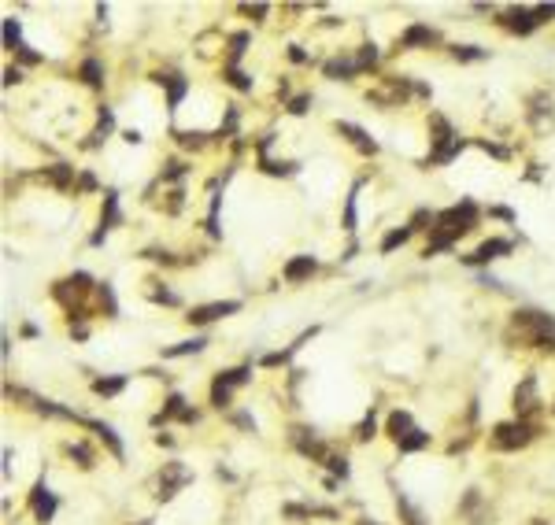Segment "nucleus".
Returning <instances> with one entry per match:
<instances>
[{
  "mask_svg": "<svg viewBox=\"0 0 555 525\" xmlns=\"http://www.w3.org/2000/svg\"><path fill=\"white\" fill-rule=\"evenodd\" d=\"M189 477H193V474H189V470L181 466V463H167L163 474H159V499H170Z\"/></svg>",
  "mask_w": 555,
  "mask_h": 525,
  "instance_id": "obj_3",
  "label": "nucleus"
},
{
  "mask_svg": "<svg viewBox=\"0 0 555 525\" xmlns=\"http://www.w3.org/2000/svg\"><path fill=\"white\" fill-rule=\"evenodd\" d=\"M537 403H540L537 400V378H526L515 389V411H518V418H526V422H529V414L537 411Z\"/></svg>",
  "mask_w": 555,
  "mask_h": 525,
  "instance_id": "obj_5",
  "label": "nucleus"
},
{
  "mask_svg": "<svg viewBox=\"0 0 555 525\" xmlns=\"http://www.w3.org/2000/svg\"><path fill=\"white\" fill-rule=\"evenodd\" d=\"M356 436H359V441H370V436H374V418H367V422L359 425V433H356Z\"/></svg>",
  "mask_w": 555,
  "mask_h": 525,
  "instance_id": "obj_28",
  "label": "nucleus"
},
{
  "mask_svg": "<svg viewBox=\"0 0 555 525\" xmlns=\"http://www.w3.org/2000/svg\"><path fill=\"white\" fill-rule=\"evenodd\" d=\"M356 71H359L356 59H334V63H326V74H329V78H352Z\"/></svg>",
  "mask_w": 555,
  "mask_h": 525,
  "instance_id": "obj_15",
  "label": "nucleus"
},
{
  "mask_svg": "<svg viewBox=\"0 0 555 525\" xmlns=\"http://www.w3.org/2000/svg\"><path fill=\"white\" fill-rule=\"evenodd\" d=\"M430 444V433H422V430H415L411 436H403L400 441V452H419V448Z\"/></svg>",
  "mask_w": 555,
  "mask_h": 525,
  "instance_id": "obj_18",
  "label": "nucleus"
},
{
  "mask_svg": "<svg viewBox=\"0 0 555 525\" xmlns=\"http://www.w3.org/2000/svg\"><path fill=\"white\" fill-rule=\"evenodd\" d=\"M181 170H185V167H181L178 159H174V163H167V170H163V178H181Z\"/></svg>",
  "mask_w": 555,
  "mask_h": 525,
  "instance_id": "obj_30",
  "label": "nucleus"
},
{
  "mask_svg": "<svg viewBox=\"0 0 555 525\" xmlns=\"http://www.w3.org/2000/svg\"><path fill=\"white\" fill-rule=\"evenodd\" d=\"M237 307H241L237 300H222V304H204V307H193V311H189V322H193V326L215 322V318H226V315H233Z\"/></svg>",
  "mask_w": 555,
  "mask_h": 525,
  "instance_id": "obj_4",
  "label": "nucleus"
},
{
  "mask_svg": "<svg viewBox=\"0 0 555 525\" xmlns=\"http://www.w3.org/2000/svg\"><path fill=\"white\" fill-rule=\"evenodd\" d=\"M122 385H126V378H100L93 389H97L100 396H115V392H122Z\"/></svg>",
  "mask_w": 555,
  "mask_h": 525,
  "instance_id": "obj_19",
  "label": "nucleus"
},
{
  "mask_svg": "<svg viewBox=\"0 0 555 525\" xmlns=\"http://www.w3.org/2000/svg\"><path fill=\"white\" fill-rule=\"evenodd\" d=\"M504 26H511L515 34H529V30L537 26V15H533L529 8H511V12L504 15Z\"/></svg>",
  "mask_w": 555,
  "mask_h": 525,
  "instance_id": "obj_7",
  "label": "nucleus"
},
{
  "mask_svg": "<svg viewBox=\"0 0 555 525\" xmlns=\"http://www.w3.org/2000/svg\"><path fill=\"white\" fill-rule=\"evenodd\" d=\"M408 237H411V226H403V230H392L389 237L381 241V252H392V248H397V244H403Z\"/></svg>",
  "mask_w": 555,
  "mask_h": 525,
  "instance_id": "obj_21",
  "label": "nucleus"
},
{
  "mask_svg": "<svg viewBox=\"0 0 555 525\" xmlns=\"http://www.w3.org/2000/svg\"><path fill=\"white\" fill-rule=\"evenodd\" d=\"M307 104H311V100H307V96H296V100H293V108H289V111H293V115H304V111H307Z\"/></svg>",
  "mask_w": 555,
  "mask_h": 525,
  "instance_id": "obj_29",
  "label": "nucleus"
},
{
  "mask_svg": "<svg viewBox=\"0 0 555 525\" xmlns=\"http://www.w3.org/2000/svg\"><path fill=\"white\" fill-rule=\"evenodd\" d=\"M226 78H230L233 85H237V89H248V85H252V82H248V78H244V74H241L237 67H230V71H226Z\"/></svg>",
  "mask_w": 555,
  "mask_h": 525,
  "instance_id": "obj_27",
  "label": "nucleus"
},
{
  "mask_svg": "<svg viewBox=\"0 0 555 525\" xmlns=\"http://www.w3.org/2000/svg\"><path fill=\"white\" fill-rule=\"evenodd\" d=\"M397 507H400V514H403V518H408V525H426V522H422V514L415 510L408 499H397Z\"/></svg>",
  "mask_w": 555,
  "mask_h": 525,
  "instance_id": "obj_25",
  "label": "nucleus"
},
{
  "mask_svg": "<svg viewBox=\"0 0 555 525\" xmlns=\"http://www.w3.org/2000/svg\"><path fill=\"white\" fill-rule=\"evenodd\" d=\"M67 452H71V459H78V466H85V470L93 466V455H89V448H85V444H71Z\"/></svg>",
  "mask_w": 555,
  "mask_h": 525,
  "instance_id": "obj_24",
  "label": "nucleus"
},
{
  "mask_svg": "<svg viewBox=\"0 0 555 525\" xmlns=\"http://www.w3.org/2000/svg\"><path fill=\"white\" fill-rule=\"evenodd\" d=\"M71 174H74V170H71L67 163H56V167H48V170H45V178L52 181V185H60V189H67V185H71Z\"/></svg>",
  "mask_w": 555,
  "mask_h": 525,
  "instance_id": "obj_16",
  "label": "nucleus"
},
{
  "mask_svg": "<svg viewBox=\"0 0 555 525\" xmlns=\"http://www.w3.org/2000/svg\"><path fill=\"white\" fill-rule=\"evenodd\" d=\"M533 422H526V418H518V422H500L496 430H493V448L496 452H515V448H522V444H529L533 441Z\"/></svg>",
  "mask_w": 555,
  "mask_h": 525,
  "instance_id": "obj_1",
  "label": "nucleus"
},
{
  "mask_svg": "<svg viewBox=\"0 0 555 525\" xmlns=\"http://www.w3.org/2000/svg\"><path fill=\"white\" fill-rule=\"evenodd\" d=\"M437 34L430 26H411V30H403V37H400V45L403 48H415V45H433Z\"/></svg>",
  "mask_w": 555,
  "mask_h": 525,
  "instance_id": "obj_9",
  "label": "nucleus"
},
{
  "mask_svg": "<svg viewBox=\"0 0 555 525\" xmlns=\"http://www.w3.org/2000/svg\"><path fill=\"white\" fill-rule=\"evenodd\" d=\"M504 252H511V241H485L474 255H466V263L477 266V263H489V259H500Z\"/></svg>",
  "mask_w": 555,
  "mask_h": 525,
  "instance_id": "obj_8",
  "label": "nucleus"
},
{
  "mask_svg": "<svg viewBox=\"0 0 555 525\" xmlns=\"http://www.w3.org/2000/svg\"><path fill=\"white\" fill-rule=\"evenodd\" d=\"M415 430H411V414H403V411H397V414H389V436L392 441H403V436H411Z\"/></svg>",
  "mask_w": 555,
  "mask_h": 525,
  "instance_id": "obj_13",
  "label": "nucleus"
},
{
  "mask_svg": "<svg viewBox=\"0 0 555 525\" xmlns=\"http://www.w3.org/2000/svg\"><path fill=\"white\" fill-rule=\"evenodd\" d=\"M82 78L89 82V85H100V63H97V59H85V63H82Z\"/></svg>",
  "mask_w": 555,
  "mask_h": 525,
  "instance_id": "obj_23",
  "label": "nucleus"
},
{
  "mask_svg": "<svg viewBox=\"0 0 555 525\" xmlns=\"http://www.w3.org/2000/svg\"><path fill=\"white\" fill-rule=\"evenodd\" d=\"M315 274V259L311 255H300V259H293L289 266H285V282H304V277Z\"/></svg>",
  "mask_w": 555,
  "mask_h": 525,
  "instance_id": "obj_10",
  "label": "nucleus"
},
{
  "mask_svg": "<svg viewBox=\"0 0 555 525\" xmlns=\"http://www.w3.org/2000/svg\"><path fill=\"white\" fill-rule=\"evenodd\" d=\"M204 344H208L204 337H197V340H181V344H174V348H167L163 356H167V359H178V356H189V351H200V348H204Z\"/></svg>",
  "mask_w": 555,
  "mask_h": 525,
  "instance_id": "obj_17",
  "label": "nucleus"
},
{
  "mask_svg": "<svg viewBox=\"0 0 555 525\" xmlns=\"http://www.w3.org/2000/svg\"><path fill=\"white\" fill-rule=\"evenodd\" d=\"M248 381V370H226V374H219L215 378V385H211V403L215 407H230V396H233V389H241V385Z\"/></svg>",
  "mask_w": 555,
  "mask_h": 525,
  "instance_id": "obj_2",
  "label": "nucleus"
},
{
  "mask_svg": "<svg viewBox=\"0 0 555 525\" xmlns=\"http://www.w3.org/2000/svg\"><path fill=\"white\" fill-rule=\"evenodd\" d=\"M4 45L12 52L23 48V45H19V23H15V19H4Z\"/></svg>",
  "mask_w": 555,
  "mask_h": 525,
  "instance_id": "obj_20",
  "label": "nucleus"
},
{
  "mask_svg": "<svg viewBox=\"0 0 555 525\" xmlns=\"http://www.w3.org/2000/svg\"><path fill=\"white\" fill-rule=\"evenodd\" d=\"M78 422H82V425H89V430H97V433H100V441H104V444H108L115 455L122 459V444H119V436H115V430H111V425H104V422H89V418H78Z\"/></svg>",
  "mask_w": 555,
  "mask_h": 525,
  "instance_id": "obj_11",
  "label": "nucleus"
},
{
  "mask_svg": "<svg viewBox=\"0 0 555 525\" xmlns=\"http://www.w3.org/2000/svg\"><path fill=\"white\" fill-rule=\"evenodd\" d=\"M374 59H378V48H374V45H363V52H359L356 63H359V71H363V67H370Z\"/></svg>",
  "mask_w": 555,
  "mask_h": 525,
  "instance_id": "obj_26",
  "label": "nucleus"
},
{
  "mask_svg": "<svg viewBox=\"0 0 555 525\" xmlns=\"http://www.w3.org/2000/svg\"><path fill=\"white\" fill-rule=\"evenodd\" d=\"M337 130H340V133H348V141H352V145H356V148H363V152H370V156H374V152H378V145H374V141H370V137H367V133H363V130H359V126H348V122H340V126H337Z\"/></svg>",
  "mask_w": 555,
  "mask_h": 525,
  "instance_id": "obj_12",
  "label": "nucleus"
},
{
  "mask_svg": "<svg viewBox=\"0 0 555 525\" xmlns=\"http://www.w3.org/2000/svg\"><path fill=\"white\" fill-rule=\"evenodd\" d=\"M159 82H163L167 93H170V108H178V100L185 96V78H181V74H163Z\"/></svg>",
  "mask_w": 555,
  "mask_h": 525,
  "instance_id": "obj_14",
  "label": "nucleus"
},
{
  "mask_svg": "<svg viewBox=\"0 0 555 525\" xmlns=\"http://www.w3.org/2000/svg\"><path fill=\"white\" fill-rule=\"evenodd\" d=\"M452 56H455V59H463V63H471V59H482L485 52L477 48V45H455V48H452Z\"/></svg>",
  "mask_w": 555,
  "mask_h": 525,
  "instance_id": "obj_22",
  "label": "nucleus"
},
{
  "mask_svg": "<svg viewBox=\"0 0 555 525\" xmlns=\"http://www.w3.org/2000/svg\"><path fill=\"white\" fill-rule=\"evenodd\" d=\"M30 503H34L37 522H52V514H56V496L48 492V485H45V481H41V485L34 488V496H30Z\"/></svg>",
  "mask_w": 555,
  "mask_h": 525,
  "instance_id": "obj_6",
  "label": "nucleus"
}]
</instances>
